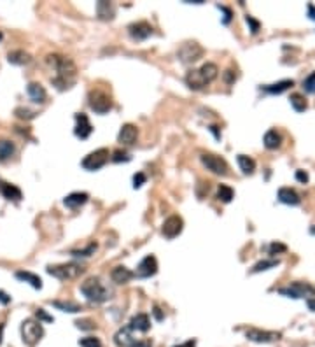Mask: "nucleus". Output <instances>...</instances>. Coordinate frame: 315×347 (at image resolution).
<instances>
[{
	"mask_svg": "<svg viewBox=\"0 0 315 347\" xmlns=\"http://www.w3.org/2000/svg\"><path fill=\"white\" fill-rule=\"evenodd\" d=\"M46 62L49 67L55 68L56 74H58L55 79H53V84L58 86L60 89L70 88L72 77L76 74V65H74L72 60L67 58V56H61V55H49L46 58Z\"/></svg>",
	"mask_w": 315,
	"mask_h": 347,
	"instance_id": "obj_1",
	"label": "nucleus"
},
{
	"mask_svg": "<svg viewBox=\"0 0 315 347\" xmlns=\"http://www.w3.org/2000/svg\"><path fill=\"white\" fill-rule=\"evenodd\" d=\"M217 76H219L217 65L212 63V62H207V63H203L200 68H193V71L187 72L186 84L191 89H195V91H200V89L208 86L212 81H215V77Z\"/></svg>",
	"mask_w": 315,
	"mask_h": 347,
	"instance_id": "obj_2",
	"label": "nucleus"
},
{
	"mask_svg": "<svg viewBox=\"0 0 315 347\" xmlns=\"http://www.w3.org/2000/svg\"><path fill=\"white\" fill-rule=\"evenodd\" d=\"M81 293L88 298L89 302H95V304H102V302H107L110 298V293L107 291L102 281L98 277H89L81 284Z\"/></svg>",
	"mask_w": 315,
	"mask_h": 347,
	"instance_id": "obj_3",
	"label": "nucleus"
},
{
	"mask_svg": "<svg viewBox=\"0 0 315 347\" xmlns=\"http://www.w3.org/2000/svg\"><path fill=\"white\" fill-rule=\"evenodd\" d=\"M86 268L79 263H65V265H51L47 267V273L60 281H72L84 273Z\"/></svg>",
	"mask_w": 315,
	"mask_h": 347,
	"instance_id": "obj_4",
	"label": "nucleus"
},
{
	"mask_svg": "<svg viewBox=\"0 0 315 347\" xmlns=\"http://www.w3.org/2000/svg\"><path fill=\"white\" fill-rule=\"evenodd\" d=\"M42 335H44V330H42V325H40V321H35V319L23 321V325H21V337H23V342L27 345H35L37 342L42 338Z\"/></svg>",
	"mask_w": 315,
	"mask_h": 347,
	"instance_id": "obj_5",
	"label": "nucleus"
},
{
	"mask_svg": "<svg viewBox=\"0 0 315 347\" xmlns=\"http://www.w3.org/2000/svg\"><path fill=\"white\" fill-rule=\"evenodd\" d=\"M202 56H203V48L200 46L198 42H195V40L184 42L177 51V58L181 60L182 63H187V65L198 62Z\"/></svg>",
	"mask_w": 315,
	"mask_h": 347,
	"instance_id": "obj_6",
	"label": "nucleus"
},
{
	"mask_svg": "<svg viewBox=\"0 0 315 347\" xmlns=\"http://www.w3.org/2000/svg\"><path fill=\"white\" fill-rule=\"evenodd\" d=\"M279 293L289 296V298H315V288L308 283H293L289 288H282L279 289Z\"/></svg>",
	"mask_w": 315,
	"mask_h": 347,
	"instance_id": "obj_7",
	"label": "nucleus"
},
{
	"mask_svg": "<svg viewBox=\"0 0 315 347\" xmlns=\"http://www.w3.org/2000/svg\"><path fill=\"white\" fill-rule=\"evenodd\" d=\"M200 160H202L203 167H205L207 170H210V172L215 174V175H226L228 170H230L226 160L217 156V154L205 153V154H202V156H200Z\"/></svg>",
	"mask_w": 315,
	"mask_h": 347,
	"instance_id": "obj_8",
	"label": "nucleus"
},
{
	"mask_svg": "<svg viewBox=\"0 0 315 347\" xmlns=\"http://www.w3.org/2000/svg\"><path fill=\"white\" fill-rule=\"evenodd\" d=\"M89 107L93 109L96 114H105L112 109V100L105 91L102 89H93L89 93Z\"/></svg>",
	"mask_w": 315,
	"mask_h": 347,
	"instance_id": "obj_9",
	"label": "nucleus"
},
{
	"mask_svg": "<svg viewBox=\"0 0 315 347\" xmlns=\"http://www.w3.org/2000/svg\"><path fill=\"white\" fill-rule=\"evenodd\" d=\"M107 160H109V151L105 148H102V149H96V151H93V153H89L83 160V167L86 170H98L107 163Z\"/></svg>",
	"mask_w": 315,
	"mask_h": 347,
	"instance_id": "obj_10",
	"label": "nucleus"
},
{
	"mask_svg": "<svg viewBox=\"0 0 315 347\" xmlns=\"http://www.w3.org/2000/svg\"><path fill=\"white\" fill-rule=\"evenodd\" d=\"M114 342H116L119 347H151L149 342L142 344L138 338L133 337V332L126 326V328H121L119 332L114 335Z\"/></svg>",
	"mask_w": 315,
	"mask_h": 347,
	"instance_id": "obj_11",
	"label": "nucleus"
},
{
	"mask_svg": "<svg viewBox=\"0 0 315 347\" xmlns=\"http://www.w3.org/2000/svg\"><path fill=\"white\" fill-rule=\"evenodd\" d=\"M128 34L133 40H146L153 35V27L147 21H137L128 27Z\"/></svg>",
	"mask_w": 315,
	"mask_h": 347,
	"instance_id": "obj_12",
	"label": "nucleus"
},
{
	"mask_svg": "<svg viewBox=\"0 0 315 347\" xmlns=\"http://www.w3.org/2000/svg\"><path fill=\"white\" fill-rule=\"evenodd\" d=\"M182 226H184V221L182 218H179V216H170L168 219H166L165 223H163V235L166 237V239H175L179 234L182 232Z\"/></svg>",
	"mask_w": 315,
	"mask_h": 347,
	"instance_id": "obj_13",
	"label": "nucleus"
},
{
	"mask_svg": "<svg viewBox=\"0 0 315 347\" xmlns=\"http://www.w3.org/2000/svg\"><path fill=\"white\" fill-rule=\"evenodd\" d=\"M245 337H247L249 340H252V342L266 344V342L279 340V338H280V333H275V332H263V330L252 328V330H247V332H245Z\"/></svg>",
	"mask_w": 315,
	"mask_h": 347,
	"instance_id": "obj_14",
	"label": "nucleus"
},
{
	"mask_svg": "<svg viewBox=\"0 0 315 347\" xmlns=\"http://www.w3.org/2000/svg\"><path fill=\"white\" fill-rule=\"evenodd\" d=\"M158 272V260L154 258V256H146L144 260L138 263L137 267V277H142V279H146V277H151L154 275V273Z\"/></svg>",
	"mask_w": 315,
	"mask_h": 347,
	"instance_id": "obj_15",
	"label": "nucleus"
},
{
	"mask_svg": "<svg viewBox=\"0 0 315 347\" xmlns=\"http://www.w3.org/2000/svg\"><path fill=\"white\" fill-rule=\"evenodd\" d=\"M93 132V126L89 123L88 116L86 114H76V128H74V133H76L79 138H88Z\"/></svg>",
	"mask_w": 315,
	"mask_h": 347,
	"instance_id": "obj_16",
	"label": "nucleus"
},
{
	"mask_svg": "<svg viewBox=\"0 0 315 347\" xmlns=\"http://www.w3.org/2000/svg\"><path fill=\"white\" fill-rule=\"evenodd\" d=\"M138 137V130L135 125H123L117 135V142H121L123 146H132Z\"/></svg>",
	"mask_w": 315,
	"mask_h": 347,
	"instance_id": "obj_17",
	"label": "nucleus"
},
{
	"mask_svg": "<svg viewBox=\"0 0 315 347\" xmlns=\"http://www.w3.org/2000/svg\"><path fill=\"white\" fill-rule=\"evenodd\" d=\"M128 328L132 330V332H142V333L149 332V328H151L149 316H147V314H137V316L130 321Z\"/></svg>",
	"mask_w": 315,
	"mask_h": 347,
	"instance_id": "obj_18",
	"label": "nucleus"
},
{
	"mask_svg": "<svg viewBox=\"0 0 315 347\" xmlns=\"http://www.w3.org/2000/svg\"><path fill=\"white\" fill-rule=\"evenodd\" d=\"M27 93H28V97L32 99V102H35V104H44L46 99H47L46 89H44V86H40L39 83H30V84H28Z\"/></svg>",
	"mask_w": 315,
	"mask_h": 347,
	"instance_id": "obj_19",
	"label": "nucleus"
},
{
	"mask_svg": "<svg viewBox=\"0 0 315 347\" xmlns=\"http://www.w3.org/2000/svg\"><path fill=\"white\" fill-rule=\"evenodd\" d=\"M110 279H112L116 284H126L133 279V272L126 267H116V268H112V272H110Z\"/></svg>",
	"mask_w": 315,
	"mask_h": 347,
	"instance_id": "obj_20",
	"label": "nucleus"
},
{
	"mask_svg": "<svg viewBox=\"0 0 315 347\" xmlns=\"http://www.w3.org/2000/svg\"><path fill=\"white\" fill-rule=\"evenodd\" d=\"M279 200L285 205H300L301 198L300 195L296 193L291 188H280L279 190Z\"/></svg>",
	"mask_w": 315,
	"mask_h": 347,
	"instance_id": "obj_21",
	"label": "nucleus"
},
{
	"mask_svg": "<svg viewBox=\"0 0 315 347\" xmlns=\"http://www.w3.org/2000/svg\"><path fill=\"white\" fill-rule=\"evenodd\" d=\"M294 86V81L293 79H284V81H279V83L275 84H266V86H263V89L270 95H280V93L287 91L289 88Z\"/></svg>",
	"mask_w": 315,
	"mask_h": 347,
	"instance_id": "obj_22",
	"label": "nucleus"
},
{
	"mask_svg": "<svg viewBox=\"0 0 315 347\" xmlns=\"http://www.w3.org/2000/svg\"><path fill=\"white\" fill-rule=\"evenodd\" d=\"M88 193H81V191H77V193H70L68 197H65L63 203L68 207V209H77V207L84 205L86 202H88Z\"/></svg>",
	"mask_w": 315,
	"mask_h": 347,
	"instance_id": "obj_23",
	"label": "nucleus"
},
{
	"mask_svg": "<svg viewBox=\"0 0 315 347\" xmlns=\"http://www.w3.org/2000/svg\"><path fill=\"white\" fill-rule=\"evenodd\" d=\"M0 193H2L4 198H7V200H14V202L21 200V190L16 188L14 184H7V182H4V181H0Z\"/></svg>",
	"mask_w": 315,
	"mask_h": 347,
	"instance_id": "obj_24",
	"label": "nucleus"
},
{
	"mask_svg": "<svg viewBox=\"0 0 315 347\" xmlns=\"http://www.w3.org/2000/svg\"><path fill=\"white\" fill-rule=\"evenodd\" d=\"M264 148L266 149H279L282 146V135L277 130H270V132L264 133Z\"/></svg>",
	"mask_w": 315,
	"mask_h": 347,
	"instance_id": "obj_25",
	"label": "nucleus"
},
{
	"mask_svg": "<svg viewBox=\"0 0 315 347\" xmlns=\"http://www.w3.org/2000/svg\"><path fill=\"white\" fill-rule=\"evenodd\" d=\"M16 277H18L19 281H25V283H28V284L32 286V288H35V289L42 288V281H40V277L35 275V273H32V272L19 270V272H16Z\"/></svg>",
	"mask_w": 315,
	"mask_h": 347,
	"instance_id": "obj_26",
	"label": "nucleus"
},
{
	"mask_svg": "<svg viewBox=\"0 0 315 347\" xmlns=\"http://www.w3.org/2000/svg\"><path fill=\"white\" fill-rule=\"evenodd\" d=\"M96 14L100 19H112L114 18V6L109 2L100 0V2L96 4Z\"/></svg>",
	"mask_w": 315,
	"mask_h": 347,
	"instance_id": "obj_27",
	"label": "nucleus"
},
{
	"mask_svg": "<svg viewBox=\"0 0 315 347\" xmlns=\"http://www.w3.org/2000/svg\"><path fill=\"white\" fill-rule=\"evenodd\" d=\"M236 161H238V167H240V170H242L244 174H254V170H256V161L252 160V158L245 156V154H238Z\"/></svg>",
	"mask_w": 315,
	"mask_h": 347,
	"instance_id": "obj_28",
	"label": "nucleus"
},
{
	"mask_svg": "<svg viewBox=\"0 0 315 347\" xmlns=\"http://www.w3.org/2000/svg\"><path fill=\"white\" fill-rule=\"evenodd\" d=\"M14 153H16V148L11 141H0V161L9 160Z\"/></svg>",
	"mask_w": 315,
	"mask_h": 347,
	"instance_id": "obj_29",
	"label": "nucleus"
},
{
	"mask_svg": "<svg viewBox=\"0 0 315 347\" xmlns=\"http://www.w3.org/2000/svg\"><path fill=\"white\" fill-rule=\"evenodd\" d=\"M7 58H9V62L14 63V65H25V63L30 62V55H28V53H25V51H21V50L9 53V56H7Z\"/></svg>",
	"mask_w": 315,
	"mask_h": 347,
	"instance_id": "obj_30",
	"label": "nucleus"
},
{
	"mask_svg": "<svg viewBox=\"0 0 315 347\" xmlns=\"http://www.w3.org/2000/svg\"><path fill=\"white\" fill-rule=\"evenodd\" d=\"M233 197H235V191L231 190L230 186H226V184H221L217 188V198L221 200V202H224V203H230Z\"/></svg>",
	"mask_w": 315,
	"mask_h": 347,
	"instance_id": "obj_31",
	"label": "nucleus"
},
{
	"mask_svg": "<svg viewBox=\"0 0 315 347\" xmlns=\"http://www.w3.org/2000/svg\"><path fill=\"white\" fill-rule=\"evenodd\" d=\"M289 100H291V105L294 107V111H298V112H303V111H306V107H308L305 97L300 95V93H294V95H291V99Z\"/></svg>",
	"mask_w": 315,
	"mask_h": 347,
	"instance_id": "obj_32",
	"label": "nucleus"
},
{
	"mask_svg": "<svg viewBox=\"0 0 315 347\" xmlns=\"http://www.w3.org/2000/svg\"><path fill=\"white\" fill-rule=\"evenodd\" d=\"M277 265H280L279 260H263L259 261V263L254 265V268H252V272L257 273V272H263V270H270V268L277 267Z\"/></svg>",
	"mask_w": 315,
	"mask_h": 347,
	"instance_id": "obj_33",
	"label": "nucleus"
},
{
	"mask_svg": "<svg viewBox=\"0 0 315 347\" xmlns=\"http://www.w3.org/2000/svg\"><path fill=\"white\" fill-rule=\"evenodd\" d=\"M53 305H55L56 309L63 310V312H79L81 307L77 304H74V302H53Z\"/></svg>",
	"mask_w": 315,
	"mask_h": 347,
	"instance_id": "obj_34",
	"label": "nucleus"
},
{
	"mask_svg": "<svg viewBox=\"0 0 315 347\" xmlns=\"http://www.w3.org/2000/svg\"><path fill=\"white\" fill-rule=\"evenodd\" d=\"M303 88H305V91L315 93V72H312V74L303 81Z\"/></svg>",
	"mask_w": 315,
	"mask_h": 347,
	"instance_id": "obj_35",
	"label": "nucleus"
},
{
	"mask_svg": "<svg viewBox=\"0 0 315 347\" xmlns=\"http://www.w3.org/2000/svg\"><path fill=\"white\" fill-rule=\"evenodd\" d=\"M79 345L81 347H102L100 340H98V338H95V337H86V338H83V340L79 342Z\"/></svg>",
	"mask_w": 315,
	"mask_h": 347,
	"instance_id": "obj_36",
	"label": "nucleus"
},
{
	"mask_svg": "<svg viewBox=\"0 0 315 347\" xmlns=\"http://www.w3.org/2000/svg\"><path fill=\"white\" fill-rule=\"evenodd\" d=\"M95 251H96V244H89V246L83 249V251H72L70 255L72 256H91Z\"/></svg>",
	"mask_w": 315,
	"mask_h": 347,
	"instance_id": "obj_37",
	"label": "nucleus"
},
{
	"mask_svg": "<svg viewBox=\"0 0 315 347\" xmlns=\"http://www.w3.org/2000/svg\"><path fill=\"white\" fill-rule=\"evenodd\" d=\"M132 160V156H130L126 151H116V153L112 154V161L119 163V161H130Z\"/></svg>",
	"mask_w": 315,
	"mask_h": 347,
	"instance_id": "obj_38",
	"label": "nucleus"
},
{
	"mask_svg": "<svg viewBox=\"0 0 315 347\" xmlns=\"http://www.w3.org/2000/svg\"><path fill=\"white\" fill-rule=\"evenodd\" d=\"M16 116L21 118V120H32V118H35V112L30 111V109L19 107V109H16Z\"/></svg>",
	"mask_w": 315,
	"mask_h": 347,
	"instance_id": "obj_39",
	"label": "nucleus"
},
{
	"mask_svg": "<svg viewBox=\"0 0 315 347\" xmlns=\"http://www.w3.org/2000/svg\"><path fill=\"white\" fill-rule=\"evenodd\" d=\"M144 182H146V175L142 172H138V174L133 175V188H135V190H137V188H140Z\"/></svg>",
	"mask_w": 315,
	"mask_h": 347,
	"instance_id": "obj_40",
	"label": "nucleus"
},
{
	"mask_svg": "<svg viewBox=\"0 0 315 347\" xmlns=\"http://www.w3.org/2000/svg\"><path fill=\"white\" fill-rule=\"evenodd\" d=\"M285 249H287V247H285L284 244H275V242H273L272 246H270V255H277V252H284Z\"/></svg>",
	"mask_w": 315,
	"mask_h": 347,
	"instance_id": "obj_41",
	"label": "nucleus"
},
{
	"mask_svg": "<svg viewBox=\"0 0 315 347\" xmlns=\"http://www.w3.org/2000/svg\"><path fill=\"white\" fill-rule=\"evenodd\" d=\"M245 19H247V23L251 25V32H252V34H257V30H259V21H256L252 16H247Z\"/></svg>",
	"mask_w": 315,
	"mask_h": 347,
	"instance_id": "obj_42",
	"label": "nucleus"
},
{
	"mask_svg": "<svg viewBox=\"0 0 315 347\" xmlns=\"http://www.w3.org/2000/svg\"><path fill=\"white\" fill-rule=\"evenodd\" d=\"M296 179L305 184V182H308V174H306L305 170H298V172H296Z\"/></svg>",
	"mask_w": 315,
	"mask_h": 347,
	"instance_id": "obj_43",
	"label": "nucleus"
},
{
	"mask_svg": "<svg viewBox=\"0 0 315 347\" xmlns=\"http://www.w3.org/2000/svg\"><path fill=\"white\" fill-rule=\"evenodd\" d=\"M37 317H39V319H44V321H53V317H51V316H47V314L44 312L42 309L37 310Z\"/></svg>",
	"mask_w": 315,
	"mask_h": 347,
	"instance_id": "obj_44",
	"label": "nucleus"
},
{
	"mask_svg": "<svg viewBox=\"0 0 315 347\" xmlns=\"http://www.w3.org/2000/svg\"><path fill=\"white\" fill-rule=\"evenodd\" d=\"M77 326H79V328H83V330H86V328H93L95 325H93L91 321L86 319V321H77Z\"/></svg>",
	"mask_w": 315,
	"mask_h": 347,
	"instance_id": "obj_45",
	"label": "nucleus"
},
{
	"mask_svg": "<svg viewBox=\"0 0 315 347\" xmlns=\"http://www.w3.org/2000/svg\"><path fill=\"white\" fill-rule=\"evenodd\" d=\"M236 76H233V71H226L224 72V79H226V83H233L235 81Z\"/></svg>",
	"mask_w": 315,
	"mask_h": 347,
	"instance_id": "obj_46",
	"label": "nucleus"
},
{
	"mask_svg": "<svg viewBox=\"0 0 315 347\" xmlns=\"http://www.w3.org/2000/svg\"><path fill=\"white\" fill-rule=\"evenodd\" d=\"M308 16L315 21V6H313V4H310V6H308Z\"/></svg>",
	"mask_w": 315,
	"mask_h": 347,
	"instance_id": "obj_47",
	"label": "nucleus"
},
{
	"mask_svg": "<svg viewBox=\"0 0 315 347\" xmlns=\"http://www.w3.org/2000/svg\"><path fill=\"white\" fill-rule=\"evenodd\" d=\"M175 347H196V342L195 340H187V342H184V344L175 345Z\"/></svg>",
	"mask_w": 315,
	"mask_h": 347,
	"instance_id": "obj_48",
	"label": "nucleus"
},
{
	"mask_svg": "<svg viewBox=\"0 0 315 347\" xmlns=\"http://www.w3.org/2000/svg\"><path fill=\"white\" fill-rule=\"evenodd\" d=\"M9 300L11 298L6 295V293H0V302H2V304H9Z\"/></svg>",
	"mask_w": 315,
	"mask_h": 347,
	"instance_id": "obj_49",
	"label": "nucleus"
},
{
	"mask_svg": "<svg viewBox=\"0 0 315 347\" xmlns=\"http://www.w3.org/2000/svg\"><path fill=\"white\" fill-rule=\"evenodd\" d=\"M306 304H308L310 310H315V298H310V300H306Z\"/></svg>",
	"mask_w": 315,
	"mask_h": 347,
	"instance_id": "obj_50",
	"label": "nucleus"
},
{
	"mask_svg": "<svg viewBox=\"0 0 315 347\" xmlns=\"http://www.w3.org/2000/svg\"><path fill=\"white\" fill-rule=\"evenodd\" d=\"M2 332H4V325H0V342H2Z\"/></svg>",
	"mask_w": 315,
	"mask_h": 347,
	"instance_id": "obj_51",
	"label": "nucleus"
},
{
	"mask_svg": "<svg viewBox=\"0 0 315 347\" xmlns=\"http://www.w3.org/2000/svg\"><path fill=\"white\" fill-rule=\"evenodd\" d=\"M0 40H2V34H0Z\"/></svg>",
	"mask_w": 315,
	"mask_h": 347,
	"instance_id": "obj_52",
	"label": "nucleus"
}]
</instances>
